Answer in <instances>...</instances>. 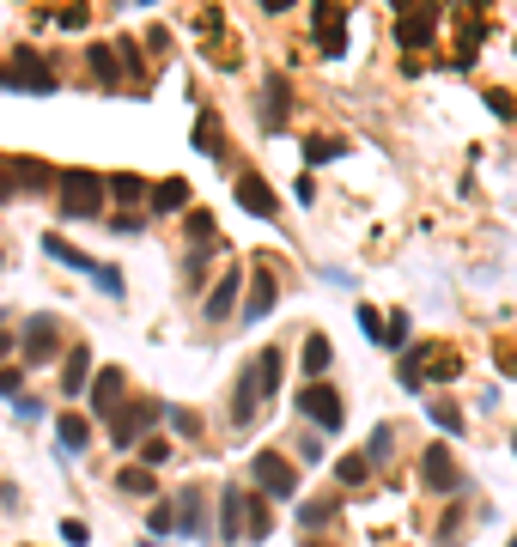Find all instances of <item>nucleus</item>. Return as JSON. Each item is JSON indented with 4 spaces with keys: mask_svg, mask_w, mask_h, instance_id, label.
Instances as JSON below:
<instances>
[{
    "mask_svg": "<svg viewBox=\"0 0 517 547\" xmlns=\"http://www.w3.org/2000/svg\"><path fill=\"white\" fill-rule=\"evenodd\" d=\"M280 365H286L280 347H262V353L238 371V389H232V420H238V426H244V420L274 396V389H280Z\"/></svg>",
    "mask_w": 517,
    "mask_h": 547,
    "instance_id": "f257e3e1",
    "label": "nucleus"
},
{
    "mask_svg": "<svg viewBox=\"0 0 517 547\" xmlns=\"http://www.w3.org/2000/svg\"><path fill=\"white\" fill-rule=\"evenodd\" d=\"M61 213L67 219H92L98 207H104V195H110V177H98V171H61Z\"/></svg>",
    "mask_w": 517,
    "mask_h": 547,
    "instance_id": "f03ea898",
    "label": "nucleus"
},
{
    "mask_svg": "<svg viewBox=\"0 0 517 547\" xmlns=\"http://www.w3.org/2000/svg\"><path fill=\"white\" fill-rule=\"evenodd\" d=\"M250 475H256L262 499H299V468H292V462H286L280 450H256Z\"/></svg>",
    "mask_w": 517,
    "mask_h": 547,
    "instance_id": "7ed1b4c3",
    "label": "nucleus"
},
{
    "mask_svg": "<svg viewBox=\"0 0 517 547\" xmlns=\"http://www.w3.org/2000/svg\"><path fill=\"white\" fill-rule=\"evenodd\" d=\"M420 487H426V493H457V487H463V468H457L451 444H426V450H420Z\"/></svg>",
    "mask_w": 517,
    "mask_h": 547,
    "instance_id": "20e7f679",
    "label": "nucleus"
},
{
    "mask_svg": "<svg viewBox=\"0 0 517 547\" xmlns=\"http://www.w3.org/2000/svg\"><path fill=\"white\" fill-rule=\"evenodd\" d=\"M7 92H55V73L37 49H13V67H7Z\"/></svg>",
    "mask_w": 517,
    "mask_h": 547,
    "instance_id": "39448f33",
    "label": "nucleus"
},
{
    "mask_svg": "<svg viewBox=\"0 0 517 547\" xmlns=\"http://www.w3.org/2000/svg\"><path fill=\"white\" fill-rule=\"evenodd\" d=\"M299 408L323 426V432H335L341 420H347V408H341V396H335V389H323V383H305L299 389Z\"/></svg>",
    "mask_w": 517,
    "mask_h": 547,
    "instance_id": "423d86ee",
    "label": "nucleus"
},
{
    "mask_svg": "<svg viewBox=\"0 0 517 547\" xmlns=\"http://www.w3.org/2000/svg\"><path fill=\"white\" fill-rule=\"evenodd\" d=\"M25 359H31V365L67 359V353H61V323H55V317H37V323L25 329Z\"/></svg>",
    "mask_w": 517,
    "mask_h": 547,
    "instance_id": "0eeeda50",
    "label": "nucleus"
},
{
    "mask_svg": "<svg viewBox=\"0 0 517 547\" xmlns=\"http://www.w3.org/2000/svg\"><path fill=\"white\" fill-rule=\"evenodd\" d=\"M432 31H438V0H420V7H414V13H402V25H396V37H402L408 49L432 43Z\"/></svg>",
    "mask_w": 517,
    "mask_h": 547,
    "instance_id": "6e6552de",
    "label": "nucleus"
},
{
    "mask_svg": "<svg viewBox=\"0 0 517 547\" xmlns=\"http://www.w3.org/2000/svg\"><path fill=\"white\" fill-rule=\"evenodd\" d=\"M122 389H128V377H122V371H116V365H104V371H98V377H92V408H98V414H110V420H116V414H122Z\"/></svg>",
    "mask_w": 517,
    "mask_h": 547,
    "instance_id": "1a4fd4ad",
    "label": "nucleus"
},
{
    "mask_svg": "<svg viewBox=\"0 0 517 547\" xmlns=\"http://www.w3.org/2000/svg\"><path fill=\"white\" fill-rule=\"evenodd\" d=\"M153 420H159V402H134V408H122V414H116V432H110V438L128 450V444H134L146 426H153Z\"/></svg>",
    "mask_w": 517,
    "mask_h": 547,
    "instance_id": "9d476101",
    "label": "nucleus"
},
{
    "mask_svg": "<svg viewBox=\"0 0 517 547\" xmlns=\"http://www.w3.org/2000/svg\"><path fill=\"white\" fill-rule=\"evenodd\" d=\"M347 31H341V0H317V49L323 55H341L347 43H341Z\"/></svg>",
    "mask_w": 517,
    "mask_h": 547,
    "instance_id": "9b49d317",
    "label": "nucleus"
},
{
    "mask_svg": "<svg viewBox=\"0 0 517 547\" xmlns=\"http://www.w3.org/2000/svg\"><path fill=\"white\" fill-rule=\"evenodd\" d=\"M238 286H244V280H238V268H226V274L213 280V292H207V323H226V317H232Z\"/></svg>",
    "mask_w": 517,
    "mask_h": 547,
    "instance_id": "f8f14e48",
    "label": "nucleus"
},
{
    "mask_svg": "<svg viewBox=\"0 0 517 547\" xmlns=\"http://www.w3.org/2000/svg\"><path fill=\"white\" fill-rule=\"evenodd\" d=\"M219 535H226V541H244V535H250V499H244V493H226V499H219Z\"/></svg>",
    "mask_w": 517,
    "mask_h": 547,
    "instance_id": "ddd939ff",
    "label": "nucleus"
},
{
    "mask_svg": "<svg viewBox=\"0 0 517 547\" xmlns=\"http://www.w3.org/2000/svg\"><path fill=\"white\" fill-rule=\"evenodd\" d=\"M238 201H244V213H256V219H274V213H280V201H274V189H268L262 177H238Z\"/></svg>",
    "mask_w": 517,
    "mask_h": 547,
    "instance_id": "4468645a",
    "label": "nucleus"
},
{
    "mask_svg": "<svg viewBox=\"0 0 517 547\" xmlns=\"http://www.w3.org/2000/svg\"><path fill=\"white\" fill-rule=\"evenodd\" d=\"M86 377H92V353L86 347H67V359H61V396H80Z\"/></svg>",
    "mask_w": 517,
    "mask_h": 547,
    "instance_id": "2eb2a0df",
    "label": "nucleus"
},
{
    "mask_svg": "<svg viewBox=\"0 0 517 547\" xmlns=\"http://www.w3.org/2000/svg\"><path fill=\"white\" fill-rule=\"evenodd\" d=\"M13 177H19V189H55L61 183V171H49L43 159H13Z\"/></svg>",
    "mask_w": 517,
    "mask_h": 547,
    "instance_id": "dca6fc26",
    "label": "nucleus"
},
{
    "mask_svg": "<svg viewBox=\"0 0 517 547\" xmlns=\"http://www.w3.org/2000/svg\"><path fill=\"white\" fill-rule=\"evenodd\" d=\"M153 207H159V213H183V207H189V183H183V177L153 183Z\"/></svg>",
    "mask_w": 517,
    "mask_h": 547,
    "instance_id": "f3484780",
    "label": "nucleus"
},
{
    "mask_svg": "<svg viewBox=\"0 0 517 547\" xmlns=\"http://www.w3.org/2000/svg\"><path fill=\"white\" fill-rule=\"evenodd\" d=\"M110 195L134 207V201H153V183H146V177H134V171H122V177H110Z\"/></svg>",
    "mask_w": 517,
    "mask_h": 547,
    "instance_id": "a211bd4d",
    "label": "nucleus"
},
{
    "mask_svg": "<svg viewBox=\"0 0 517 547\" xmlns=\"http://www.w3.org/2000/svg\"><path fill=\"white\" fill-rule=\"evenodd\" d=\"M86 61H92V73H98L104 86H116V80H122V55H110L104 43H92V49H86Z\"/></svg>",
    "mask_w": 517,
    "mask_h": 547,
    "instance_id": "6ab92c4d",
    "label": "nucleus"
},
{
    "mask_svg": "<svg viewBox=\"0 0 517 547\" xmlns=\"http://www.w3.org/2000/svg\"><path fill=\"white\" fill-rule=\"evenodd\" d=\"M286 110H292L286 86H280V80H268V86H262V116H268V128H274V122H286Z\"/></svg>",
    "mask_w": 517,
    "mask_h": 547,
    "instance_id": "aec40b11",
    "label": "nucleus"
},
{
    "mask_svg": "<svg viewBox=\"0 0 517 547\" xmlns=\"http://www.w3.org/2000/svg\"><path fill=\"white\" fill-rule=\"evenodd\" d=\"M268 310H274V280H268V274H256V292H250V304H244V317H250V323H262Z\"/></svg>",
    "mask_w": 517,
    "mask_h": 547,
    "instance_id": "412c9836",
    "label": "nucleus"
},
{
    "mask_svg": "<svg viewBox=\"0 0 517 547\" xmlns=\"http://www.w3.org/2000/svg\"><path fill=\"white\" fill-rule=\"evenodd\" d=\"M177 523H183V535H201V529H207V523H201V493H195V487L177 499Z\"/></svg>",
    "mask_w": 517,
    "mask_h": 547,
    "instance_id": "4be33fe9",
    "label": "nucleus"
},
{
    "mask_svg": "<svg viewBox=\"0 0 517 547\" xmlns=\"http://www.w3.org/2000/svg\"><path fill=\"white\" fill-rule=\"evenodd\" d=\"M329 359H335V353H329V335H311V341H305V371H311V377H323V371H329Z\"/></svg>",
    "mask_w": 517,
    "mask_h": 547,
    "instance_id": "5701e85b",
    "label": "nucleus"
},
{
    "mask_svg": "<svg viewBox=\"0 0 517 547\" xmlns=\"http://www.w3.org/2000/svg\"><path fill=\"white\" fill-rule=\"evenodd\" d=\"M365 475H372V456H341L335 462V481H347V487H359Z\"/></svg>",
    "mask_w": 517,
    "mask_h": 547,
    "instance_id": "b1692460",
    "label": "nucleus"
},
{
    "mask_svg": "<svg viewBox=\"0 0 517 547\" xmlns=\"http://www.w3.org/2000/svg\"><path fill=\"white\" fill-rule=\"evenodd\" d=\"M116 487H122V493H153V468H146V462L122 468V475H116Z\"/></svg>",
    "mask_w": 517,
    "mask_h": 547,
    "instance_id": "393cba45",
    "label": "nucleus"
},
{
    "mask_svg": "<svg viewBox=\"0 0 517 547\" xmlns=\"http://www.w3.org/2000/svg\"><path fill=\"white\" fill-rule=\"evenodd\" d=\"M195 146L207 152V159H219V116L201 110V122H195Z\"/></svg>",
    "mask_w": 517,
    "mask_h": 547,
    "instance_id": "a878e982",
    "label": "nucleus"
},
{
    "mask_svg": "<svg viewBox=\"0 0 517 547\" xmlns=\"http://www.w3.org/2000/svg\"><path fill=\"white\" fill-rule=\"evenodd\" d=\"M61 450H86V420L80 414H61Z\"/></svg>",
    "mask_w": 517,
    "mask_h": 547,
    "instance_id": "bb28decb",
    "label": "nucleus"
},
{
    "mask_svg": "<svg viewBox=\"0 0 517 547\" xmlns=\"http://www.w3.org/2000/svg\"><path fill=\"white\" fill-rule=\"evenodd\" d=\"M426 414H432L438 426H445V432H463V414H457V402H432Z\"/></svg>",
    "mask_w": 517,
    "mask_h": 547,
    "instance_id": "cd10ccee",
    "label": "nucleus"
},
{
    "mask_svg": "<svg viewBox=\"0 0 517 547\" xmlns=\"http://www.w3.org/2000/svg\"><path fill=\"white\" fill-rule=\"evenodd\" d=\"M408 341V310H390V323H384V347H402Z\"/></svg>",
    "mask_w": 517,
    "mask_h": 547,
    "instance_id": "c85d7f7f",
    "label": "nucleus"
},
{
    "mask_svg": "<svg viewBox=\"0 0 517 547\" xmlns=\"http://www.w3.org/2000/svg\"><path fill=\"white\" fill-rule=\"evenodd\" d=\"M384 323H390V317H378V310H372V304H359V329H365V335H372L378 347H384Z\"/></svg>",
    "mask_w": 517,
    "mask_h": 547,
    "instance_id": "c756f323",
    "label": "nucleus"
},
{
    "mask_svg": "<svg viewBox=\"0 0 517 547\" xmlns=\"http://www.w3.org/2000/svg\"><path fill=\"white\" fill-rule=\"evenodd\" d=\"M335 152H341V140H305V165H323Z\"/></svg>",
    "mask_w": 517,
    "mask_h": 547,
    "instance_id": "7c9ffc66",
    "label": "nucleus"
},
{
    "mask_svg": "<svg viewBox=\"0 0 517 547\" xmlns=\"http://www.w3.org/2000/svg\"><path fill=\"white\" fill-rule=\"evenodd\" d=\"M262 535H268V505L250 499V535H244V541H262Z\"/></svg>",
    "mask_w": 517,
    "mask_h": 547,
    "instance_id": "2f4dec72",
    "label": "nucleus"
},
{
    "mask_svg": "<svg viewBox=\"0 0 517 547\" xmlns=\"http://www.w3.org/2000/svg\"><path fill=\"white\" fill-rule=\"evenodd\" d=\"M390 450H396V438H390V426H378V432H372V450H365V456H372V462H384Z\"/></svg>",
    "mask_w": 517,
    "mask_h": 547,
    "instance_id": "473e14b6",
    "label": "nucleus"
},
{
    "mask_svg": "<svg viewBox=\"0 0 517 547\" xmlns=\"http://www.w3.org/2000/svg\"><path fill=\"white\" fill-rule=\"evenodd\" d=\"M86 535H92V529H86L80 517H67V523H61V541H67V547H86Z\"/></svg>",
    "mask_w": 517,
    "mask_h": 547,
    "instance_id": "72a5a7b5",
    "label": "nucleus"
},
{
    "mask_svg": "<svg viewBox=\"0 0 517 547\" xmlns=\"http://www.w3.org/2000/svg\"><path fill=\"white\" fill-rule=\"evenodd\" d=\"M189 231H195V244H213V213H189Z\"/></svg>",
    "mask_w": 517,
    "mask_h": 547,
    "instance_id": "f704fd0d",
    "label": "nucleus"
},
{
    "mask_svg": "<svg viewBox=\"0 0 517 547\" xmlns=\"http://www.w3.org/2000/svg\"><path fill=\"white\" fill-rule=\"evenodd\" d=\"M19 195V177H13V159H0V201Z\"/></svg>",
    "mask_w": 517,
    "mask_h": 547,
    "instance_id": "c9c22d12",
    "label": "nucleus"
},
{
    "mask_svg": "<svg viewBox=\"0 0 517 547\" xmlns=\"http://www.w3.org/2000/svg\"><path fill=\"white\" fill-rule=\"evenodd\" d=\"M457 371H463L457 353H438V359H432V377H457Z\"/></svg>",
    "mask_w": 517,
    "mask_h": 547,
    "instance_id": "e433bc0d",
    "label": "nucleus"
},
{
    "mask_svg": "<svg viewBox=\"0 0 517 547\" xmlns=\"http://www.w3.org/2000/svg\"><path fill=\"white\" fill-rule=\"evenodd\" d=\"M420 365H426V353H408V359H402V383H408V389L420 383Z\"/></svg>",
    "mask_w": 517,
    "mask_h": 547,
    "instance_id": "4c0bfd02",
    "label": "nucleus"
},
{
    "mask_svg": "<svg viewBox=\"0 0 517 547\" xmlns=\"http://www.w3.org/2000/svg\"><path fill=\"white\" fill-rule=\"evenodd\" d=\"M171 523H177V505H159L153 511V535H171Z\"/></svg>",
    "mask_w": 517,
    "mask_h": 547,
    "instance_id": "58836bf2",
    "label": "nucleus"
},
{
    "mask_svg": "<svg viewBox=\"0 0 517 547\" xmlns=\"http://www.w3.org/2000/svg\"><path fill=\"white\" fill-rule=\"evenodd\" d=\"M122 67H128V73H140V49H134V37H122Z\"/></svg>",
    "mask_w": 517,
    "mask_h": 547,
    "instance_id": "ea45409f",
    "label": "nucleus"
},
{
    "mask_svg": "<svg viewBox=\"0 0 517 547\" xmlns=\"http://www.w3.org/2000/svg\"><path fill=\"white\" fill-rule=\"evenodd\" d=\"M0 396H19V371H0Z\"/></svg>",
    "mask_w": 517,
    "mask_h": 547,
    "instance_id": "a19ab883",
    "label": "nucleus"
},
{
    "mask_svg": "<svg viewBox=\"0 0 517 547\" xmlns=\"http://www.w3.org/2000/svg\"><path fill=\"white\" fill-rule=\"evenodd\" d=\"M390 7H396V13H414V7H420V0H390Z\"/></svg>",
    "mask_w": 517,
    "mask_h": 547,
    "instance_id": "79ce46f5",
    "label": "nucleus"
},
{
    "mask_svg": "<svg viewBox=\"0 0 517 547\" xmlns=\"http://www.w3.org/2000/svg\"><path fill=\"white\" fill-rule=\"evenodd\" d=\"M262 7H268V13H286V7H292V0H262Z\"/></svg>",
    "mask_w": 517,
    "mask_h": 547,
    "instance_id": "37998d69",
    "label": "nucleus"
},
{
    "mask_svg": "<svg viewBox=\"0 0 517 547\" xmlns=\"http://www.w3.org/2000/svg\"><path fill=\"white\" fill-rule=\"evenodd\" d=\"M7 353H13V335H0V359H7Z\"/></svg>",
    "mask_w": 517,
    "mask_h": 547,
    "instance_id": "c03bdc74",
    "label": "nucleus"
},
{
    "mask_svg": "<svg viewBox=\"0 0 517 547\" xmlns=\"http://www.w3.org/2000/svg\"><path fill=\"white\" fill-rule=\"evenodd\" d=\"M0 86H7V67H0Z\"/></svg>",
    "mask_w": 517,
    "mask_h": 547,
    "instance_id": "a18cd8bd",
    "label": "nucleus"
}]
</instances>
